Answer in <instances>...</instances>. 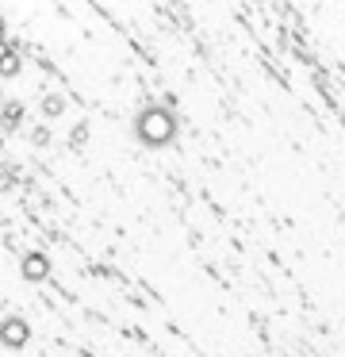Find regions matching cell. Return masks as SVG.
I'll use <instances>...</instances> for the list:
<instances>
[{"instance_id":"cell-1","label":"cell","mask_w":345,"mask_h":357,"mask_svg":"<svg viewBox=\"0 0 345 357\" xmlns=\"http://www.w3.org/2000/svg\"><path fill=\"white\" fill-rule=\"evenodd\" d=\"M135 131L146 146H165V142L176 139V119L169 108H146L142 116H138Z\"/></svg>"},{"instance_id":"cell-2","label":"cell","mask_w":345,"mask_h":357,"mask_svg":"<svg viewBox=\"0 0 345 357\" xmlns=\"http://www.w3.org/2000/svg\"><path fill=\"white\" fill-rule=\"evenodd\" d=\"M31 342V326L23 323L20 315H8L0 323V346H12V349H23Z\"/></svg>"},{"instance_id":"cell-3","label":"cell","mask_w":345,"mask_h":357,"mask_svg":"<svg viewBox=\"0 0 345 357\" xmlns=\"http://www.w3.org/2000/svg\"><path fill=\"white\" fill-rule=\"evenodd\" d=\"M20 269H23V277H27V280H46V273H50V261H46V254H27Z\"/></svg>"},{"instance_id":"cell-4","label":"cell","mask_w":345,"mask_h":357,"mask_svg":"<svg viewBox=\"0 0 345 357\" xmlns=\"http://www.w3.org/2000/svg\"><path fill=\"white\" fill-rule=\"evenodd\" d=\"M20 50L12 47V43H0V77H15V73H20Z\"/></svg>"},{"instance_id":"cell-5","label":"cell","mask_w":345,"mask_h":357,"mask_svg":"<svg viewBox=\"0 0 345 357\" xmlns=\"http://www.w3.org/2000/svg\"><path fill=\"white\" fill-rule=\"evenodd\" d=\"M8 123H20V104H8Z\"/></svg>"},{"instance_id":"cell-6","label":"cell","mask_w":345,"mask_h":357,"mask_svg":"<svg viewBox=\"0 0 345 357\" xmlns=\"http://www.w3.org/2000/svg\"><path fill=\"white\" fill-rule=\"evenodd\" d=\"M46 112H50V116H58V112H61V100H58V96H50V100H46Z\"/></svg>"},{"instance_id":"cell-7","label":"cell","mask_w":345,"mask_h":357,"mask_svg":"<svg viewBox=\"0 0 345 357\" xmlns=\"http://www.w3.org/2000/svg\"><path fill=\"white\" fill-rule=\"evenodd\" d=\"M4 35H8V27H4V16H0V43H4Z\"/></svg>"}]
</instances>
